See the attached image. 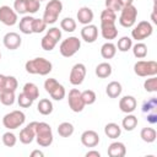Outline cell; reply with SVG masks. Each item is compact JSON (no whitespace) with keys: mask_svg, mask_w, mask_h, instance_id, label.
<instances>
[{"mask_svg":"<svg viewBox=\"0 0 157 157\" xmlns=\"http://www.w3.org/2000/svg\"><path fill=\"white\" fill-rule=\"evenodd\" d=\"M25 69L31 75L45 76L53 70V64L45 58H34L25 64Z\"/></svg>","mask_w":157,"mask_h":157,"instance_id":"cell-1","label":"cell"},{"mask_svg":"<svg viewBox=\"0 0 157 157\" xmlns=\"http://www.w3.org/2000/svg\"><path fill=\"white\" fill-rule=\"evenodd\" d=\"M36 141L42 147H49L53 144V131L48 123L38 121L36 128Z\"/></svg>","mask_w":157,"mask_h":157,"instance_id":"cell-2","label":"cell"},{"mask_svg":"<svg viewBox=\"0 0 157 157\" xmlns=\"http://www.w3.org/2000/svg\"><path fill=\"white\" fill-rule=\"evenodd\" d=\"M63 11V2L60 0H50L45 5V10L43 13V20L47 25H53L58 21L59 15Z\"/></svg>","mask_w":157,"mask_h":157,"instance_id":"cell-3","label":"cell"},{"mask_svg":"<svg viewBox=\"0 0 157 157\" xmlns=\"http://www.w3.org/2000/svg\"><path fill=\"white\" fill-rule=\"evenodd\" d=\"M134 72L140 77L157 75V63L155 60H139L134 65Z\"/></svg>","mask_w":157,"mask_h":157,"instance_id":"cell-4","label":"cell"},{"mask_svg":"<svg viewBox=\"0 0 157 157\" xmlns=\"http://www.w3.org/2000/svg\"><path fill=\"white\" fill-rule=\"evenodd\" d=\"M25 121H26V115L21 110H12L5 114L2 118V125L9 130H15L22 126Z\"/></svg>","mask_w":157,"mask_h":157,"instance_id":"cell-5","label":"cell"},{"mask_svg":"<svg viewBox=\"0 0 157 157\" xmlns=\"http://www.w3.org/2000/svg\"><path fill=\"white\" fill-rule=\"evenodd\" d=\"M81 48V40L72 36V37H69L66 39H64L61 43H60V47H59V52L65 58H71L74 56Z\"/></svg>","mask_w":157,"mask_h":157,"instance_id":"cell-6","label":"cell"},{"mask_svg":"<svg viewBox=\"0 0 157 157\" xmlns=\"http://www.w3.org/2000/svg\"><path fill=\"white\" fill-rule=\"evenodd\" d=\"M136 18H137V9L134 5L121 7L119 16V23L121 27L125 28L134 27V25L136 23Z\"/></svg>","mask_w":157,"mask_h":157,"instance_id":"cell-7","label":"cell"},{"mask_svg":"<svg viewBox=\"0 0 157 157\" xmlns=\"http://www.w3.org/2000/svg\"><path fill=\"white\" fill-rule=\"evenodd\" d=\"M153 32V27L148 21H140L132 29H131V38L140 42L148 38Z\"/></svg>","mask_w":157,"mask_h":157,"instance_id":"cell-8","label":"cell"},{"mask_svg":"<svg viewBox=\"0 0 157 157\" xmlns=\"http://www.w3.org/2000/svg\"><path fill=\"white\" fill-rule=\"evenodd\" d=\"M67 104L70 107V109L75 113H80L85 108V103L81 96V91L78 88H72L69 91V96H67Z\"/></svg>","mask_w":157,"mask_h":157,"instance_id":"cell-9","label":"cell"},{"mask_svg":"<svg viewBox=\"0 0 157 157\" xmlns=\"http://www.w3.org/2000/svg\"><path fill=\"white\" fill-rule=\"evenodd\" d=\"M86 72H87V70H86L85 64H82V63L75 64L70 71V75H69L70 83L74 86H80L86 77Z\"/></svg>","mask_w":157,"mask_h":157,"instance_id":"cell-10","label":"cell"},{"mask_svg":"<svg viewBox=\"0 0 157 157\" xmlns=\"http://www.w3.org/2000/svg\"><path fill=\"white\" fill-rule=\"evenodd\" d=\"M0 22L4 23L5 26L16 25L17 23V12L7 5L0 6Z\"/></svg>","mask_w":157,"mask_h":157,"instance_id":"cell-11","label":"cell"},{"mask_svg":"<svg viewBox=\"0 0 157 157\" xmlns=\"http://www.w3.org/2000/svg\"><path fill=\"white\" fill-rule=\"evenodd\" d=\"M2 43H4L5 48H7L10 50H16V49H18L21 47L22 38L16 32H7L2 38Z\"/></svg>","mask_w":157,"mask_h":157,"instance_id":"cell-12","label":"cell"},{"mask_svg":"<svg viewBox=\"0 0 157 157\" xmlns=\"http://www.w3.org/2000/svg\"><path fill=\"white\" fill-rule=\"evenodd\" d=\"M37 123L38 121H32L29 123L26 128H23L21 131H20V141L25 145H28L31 144L34 137H36V128H37Z\"/></svg>","mask_w":157,"mask_h":157,"instance_id":"cell-13","label":"cell"},{"mask_svg":"<svg viewBox=\"0 0 157 157\" xmlns=\"http://www.w3.org/2000/svg\"><path fill=\"white\" fill-rule=\"evenodd\" d=\"M81 38L86 43H94L98 38V27L96 25H85L81 29Z\"/></svg>","mask_w":157,"mask_h":157,"instance_id":"cell-14","label":"cell"},{"mask_svg":"<svg viewBox=\"0 0 157 157\" xmlns=\"http://www.w3.org/2000/svg\"><path fill=\"white\" fill-rule=\"evenodd\" d=\"M81 144L85 147H96L99 144V135L94 130H86L81 134Z\"/></svg>","mask_w":157,"mask_h":157,"instance_id":"cell-15","label":"cell"},{"mask_svg":"<svg viewBox=\"0 0 157 157\" xmlns=\"http://www.w3.org/2000/svg\"><path fill=\"white\" fill-rule=\"evenodd\" d=\"M136 107H137V102L134 96H124L119 101V108L125 114L132 113L136 109Z\"/></svg>","mask_w":157,"mask_h":157,"instance_id":"cell-16","label":"cell"},{"mask_svg":"<svg viewBox=\"0 0 157 157\" xmlns=\"http://www.w3.org/2000/svg\"><path fill=\"white\" fill-rule=\"evenodd\" d=\"M76 17H77L78 23H81V25L85 26V25H90V23L93 21L94 15H93L92 9H90V7H87V6H82L81 9H78Z\"/></svg>","mask_w":157,"mask_h":157,"instance_id":"cell-17","label":"cell"},{"mask_svg":"<svg viewBox=\"0 0 157 157\" xmlns=\"http://www.w3.org/2000/svg\"><path fill=\"white\" fill-rule=\"evenodd\" d=\"M108 156L109 157H124L126 155V147L120 141H114L108 146Z\"/></svg>","mask_w":157,"mask_h":157,"instance_id":"cell-18","label":"cell"},{"mask_svg":"<svg viewBox=\"0 0 157 157\" xmlns=\"http://www.w3.org/2000/svg\"><path fill=\"white\" fill-rule=\"evenodd\" d=\"M101 34L104 39L112 40L118 37V29L115 23H101Z\"/></svg>","mask_w":157,"mask_h":157,"instance_id":"cell-19","label":"cell"},{"mask_svg":"<svg viewBox=\"0 0 157 157\" xmlns=\"http://www.w3.org/2000/svg\"><path fill=\"white\" fill-rule=\"evenodd\" d=\"M121 91H123L121 83L118 81H112L105 87V93L109 98H118L121 94Z\"/></svg>","mask_w":157,"mask_h":157,"instance_id":"cell-20","label":"cell"},{"mask_svg":"<svg viewBox=\"0 0 157 157\" xmlns=\"http://www.w3.org/2000/svg\"><path fill=\"white\" fill-rule=\"evenodd\" d=\"M112 65L109 63H101L96 66V70H94V74L97 77L99 78H107L112 75Z\"/></svg>","mask_w":157,"mask_h":157,"instance_id":"cell-21","label":"cell"},{"mask_svg":"<svg viewBox=\"0 0 157 157\" xmlns=\"http://www.w3.org/2000/svg\"><path fill=\"white\" fill-rule=\"evenodd\" d=\"M104 134L105 136H108L109 139H118L121 134V128L117 124V123H108L104 126Z\"/></svg>","mask_w":157,"mask_h":157,"instance_id":"cell-22","label":"cell"},{"mask_svg":"<svg viewBox=\"0 0 157 157\" xmlns=\"http://www.w3.org/2000/svg\"><path fill=\"white\" fill-rule=\"evenodd\" d=\"M117 54V47L112 42H107L101 47V55L103 59H112Z\"/></svg>","mask_w":157,"mask_h":157,"instance_id":"cell-23","label":"cell"},{"mask_svg":"<svg viewBox=\"0 0 157 157\" xmlns=\"http://www.w3.org/2000/svg\"><path fill=\"white\" fill-rule=\"evenodd\" d=\"M34 17H32L31 15H26L20 20L18 23V28L23 34H31L32 33V21Z\"/></svg>","mask_w":157,"mask_h":157,"instance_id":"cell-24","label":"cell"},{"mask_svg":"<svg viewBox=\"0 0 157 157\" xmlns=\"http://www.w3.org/2000/svg\"><path fill=\"white\" fill-rule=\"evenodd\" d=\"M37 109L42 115H49L53 112V103L48 98H42L37 104Z\"/></svg>","mask_w":157,"mask_h":157,"instance_id":"cell-25","label":"cell"},{"mask_svg":"<svg viewBox=\"0 0 157 157\" xmlns=\"http://www.w3.org/2000/svg\"><path fill=\"white\" fill-rule=\"evenodd\" d=\"M121 126L126 131H132L137 126V118L131 113L126 114L125 118H123V120H121Z\"/></svg>","mask_w":157,"mask_h":157,"instance_id":"cell-26","label":"cell"},{"mask_svg":"<svg viewBox=\"0 0 157 157\" xmlns=\"http://www.w3.org/2000/svg\"><path fill=\"white\" fill-rule=\"evenodd\" d=\"M140 137L142 141L147 142V144H152L156 141V137H157V132L153 128H144L141 131H140Z\"/></svg>","mask_w":157,"mask_h":157,"instance_id":"cell-27","label":"cell"},{"mask_svg":"<svg viewBox=\"0 0 157 157\" xmlns=\"http://www.w3.org/2000/svg\"><path fill=\"white\" fill-rule=\"evenodd\" d=\"M74 125L69 121H63L58 125V134L61 136V137H69L74 134Z\"/></svg>","mask_w":157,"mask_h":157,"instance_id":"cell-28","label":"cell"},{"mask_svg":"<svg viewBox=\"0 0 157 157\" xmlns=\"http://www.w3.org/2000/svg\"><path fill=\"white\" fill-rule=\"evenodd\" d=\"M131 50H132L134 56L137 59H144L147 55V45L142 42H137L136 44H134L131 47Z\"/></svg>","mask_w":157,"mask_h":157,"instance_id":"cell-29","label":"cell"},{"mask_svg":"<svg viewBox=\"0 0 157 157\" xmlns=\"http://www.w3.org/2000/svg\"><path fill=\"white\" fill-rule=\"evenodd\" d=\"M25 94H27L31 99L36 101L38 97H39V90L37 87V85H34L33 82H27L25 83L23 86V91H22Z\"/></svg>","mask_w":157,"mask_h":157,"instance_id":"cell-30","label":"cell"},{"mask_svg":"<svg viewBox=\"0 0 157 157\" xmlns=\"http://www.w3.org/2000/svg\"><path fill=\"white\" fill-rule=\"evenodd\" d=\"M115 47L118 48L119 52L126 53V52H129V50L131 49V47H132V38H130V37H128V36H124V37H121V38L118 39V44H117Z\"/></svg>","mask_w":157,"mask_h":157,"instance_id":"cell-31","label":"cell"},{"mask_svg":"<svg viewBox=\"0 0 157 157\" xmlns=\"http://www.w3.org/2000/svg\"><path fill=\"white\" fill-rule=\"evenodd\" d=\"M117 21V12L109 9H104L101 12V23H115Z\"/></svg>","mask_w":157,"mask_h":157,"instance_id":"cell-32","label":"cell"},{"mask_svg":"<svg viewBox=\"0 0 157 157\" xmlns=\"http://www.w3.org/2000/svg\"><path fill=\"white\" fill-rule=\"evenodd\" d=\"M76 26H77L76 21L74 18H71V17H65V18H63L60 21V28L63 31H65V32H69V33L74 32L76 29Z\"/></svg>","mask_w":157,"mask_h":157,"instance_id":"cell-33","label":"cell"},{"mask_svg":"<svg viewBox=\"0 0 157 157\" xmlns=\"http://www.w3.org/2000/svg\"><path fill=\"white\" fill-rule=\"evenodd\" d=\"M16 101V97H15V92L12 91H2L0 92V102L4 104V105H12Z\"/></svg>","mask_w":157,"mask_h":157,"instance_id":"cell-34","label":"cell"},{"mask_svg":"<svg viewBox=\"0 0 157 157\" xmlns=\"http://www.w3.org/2000/svg\"><path fill=\"white\" fill-rule=\"evenodd\" d=\"M58 44V42L56 40H54L50 36H48V34H45L43 38H42V40H40V45H42V49H44V50H47V52H50V50H53L54 48H55V45Z\"/></svg>","mask_w":157,"mask_h":157,"instance_id":"cell-35","label":"cell"},{"mask_svg":"<svg viewBox=\"0 0 157 157\" xmlns=\"http://www.w3.org/2000/svg\"><path fill=\"white\" fill-rule=\"evenodd\" d=\"M81 96H82V99H83V103L85 105H91L96 102L97 99V96H96V92L92 91V90H86L83 92H81Z\"/></svg>","mask_w":157,"mask_h":157,"instance_id":"cell-36","label":"cell"},{"mask_svg":"<svg viewBox=\"0 0 157 157\" xmlns=\"http://www.w3.org/2000/svg\"><path fill=\"white\" fill-rule=\"evenodd\" d=\"M1 140H2V144H4L6 147H13V146L16 145V142H17L16 135H15L13 132H11V131H6V132L2 135Z\"/></svg>","mask_w":157,"mask_h":157,"instance_id":"cell-37","label":"cell"},{"mask_svg":"<svg viewBox=\"0 0 157 157\" xmlns=\"http://www.w3.org/2000/svg\"><path fill=\"white\" fill-rule=\"evenodd\" d=\"M47 28V23L43 18H33L32 21V33H42Z\"/></svg>","mask_w":157,"mask_h":157,"instance_id":"cell-38","label":"cell"},{"mask_svg":"<svg viewBox=\"0 0 157 157\" xmlns=\"http://www.w3.org/2000/svg\"><path fill=\"white\" fill-rule=\"evenodd\" d=\"M144 88L146 92H157V77L150 76V78H146L144 82Z\"/></svg>","mask_w":157,"mask_h":157,"instance_id":"cell-39","label":"cell"},{"mask_svg":"<svg viewBox=\"0 0 157 157\" xmlns=\"http://www.w3.org/2000/svg\"><path fill=\"white\" fill-rule=\"evenodd\" d=\"M49 94H50V97H52L54 101H61V99L65 97L66 91H65V87H64L61 83H59Z\"/></svg>","mask_w":157,"mask_h":157,"instance_id":"cell-40","label":"cell"},{"mask_svg":"<svg viewBox=\"0 0 157 157\" xmlns=\"http://www.w3.org/2000/svg\"><path fill=\"white\" fill-rule=\"evenodd\" d=\"M156 108H157V98L156 97H151L150 99H147L142 103V112L144 113L156 112Z\"/></svg>","mask_w":157,"mask_h":157,"instance_id":"cell-41","label":"cell"},{"mask_svg":"<svg viewBox=\"0 0 157 157\" xmlns=\"http://www.w3.org/2000/svg\"><path fill=\"white\" fill-rule=\"evenodd\" d=\"M17 86H18V82H17V78L15 76H6L5 85H4V91H12V92H15Z\"/></svg>","mask_w":157,"mask_h":157,"instance_id":"cell-42","label":"cell"},{"mask_svg":"<svg viewBox=\"0 0 157 157\" xmlns=\"http://www.w3.org/2000/svg\"><path fill=\"white\" fill-rule=\"evenodd\" d=\"M33 99H31L27 94H25L23 92L22 93H20L18 94V97H17V103H18V105L21 107V108H29L32 104H33Z\"/></svg>","mask_w":157,"mask_h":157,"instance_id":"cell-43","label":"cell"},{"mask_svg":"<svg viewBox=\"0 0 157 157\" xmlns=\"http://www.w3.org/2000/svg\"><path fill=\"white\" fill-rule=\"evenodd\" d=\"M13 10L17 12V15H25L27 13V0H15L13 2Z\"/></svg>","mask_w":157,"mask_h":157,"instance_id":"cell-44","label":"cell"},{"mask_svg":"<svg viewBox=\"0 0 157 157\" xmlns=\"http://www.w3.org/2000/svg\"><path fill=\"white\" fill-rule=\"evenodd\" d=\"M40 2L38 0H27V13H36L39 10Z\"/></svg>","mask_w":157,"mask_h":157,"instance_id":"cell-45","label":"cell"},{"mask_svg":"<svg viewBox=\"0 0 157 157\" xmlns=\"http://www.w3.org/2000/svg\"><path fill=\"white\" fill-rule=\"evenodd\" d=\"M58 85H59V82H58L55 78L49 77V78H47V80L44 81V90H45L47 93H50Z\"/></svg>","mask_w":157,"mask_h":157,"instance_id":"cell-46","label":"cell"},{"mask_svg":"<svg viewBox=\"0 0 157 157\" xmlns=\"http://www.w3.org/2000/svg\"><path fill=\"white\" fill-rule=\"evenodd\" d=\"M104 4H105V9L113 10L114 12H117V11H120V10H121V5H120L119 0H105V1H104Z\"/></svg>","mask_w":157,"mask_h":157,"instance_id":"cell-47","label":"cell"},{"mask_svg":"<svg viewBox=\"0 0 157 157\" xmlns=\"http://www.w3.org/2000/svg\"><path fill=\"white\" fill-rule=\"evenodd\" d=\"M47 34L50 36L54 40L59 42L61 39V29H59V27H52L47 31Z\"/></svg>","mask_w":157,"mask_h":157,"instance_id":"cell-48","label":"cell"},{"mask_svg":"<svg viewBox=\"0 0 157 157\" xmlns=\"http://www.w3.org/2000/svg\"><path fill=\"white\" fill-rule=\"evenodd\" d=\"M147 121L150 123V124H156L157 123V113L156 112H150V113H147Z\"/></svg>","mask_w":157,"mask_h":157,"instance_id":"cell-49","label":"cell"},{"mask_svg":"<svg viewBox=\"0 0 157 157\" xmlns=\"http://www.w3.org/2000/svg\"><path fill=\"white\" fill-rule=\"evenodd\" d=\"M85 156H86V157H101V153H99L98 151L92 150V151H87Z\"/></svg>","mask_w":157,"mask_h":157,"instance_id":"cell-50","label":"cell"},{"mask_svg":"<svg viewBox=\"0 0 157 157\" xmlns=\"http://www.w3.org/2000/svg\"><path fill=\"white\" fill-rule=\"evenodd\" d=\"M5 80H6V75H2V74H0V92H2V91H4Z\"/></svg>","mask_w":157,"mask_h":157,"instance_id":"cell-51","label":"cell"},{"mask_svg":"<svg viewBox=\"0 0 157 157\" xmlns=\"http://www.w3.org/2000/svg\"><path fill=\"white\" fill-rule=\"evenodd\" d=\"M43 156H44V153L39 150H34L31 152V157H43Z\"/></svg>","mask_w":157,"mask_h":157,"instance_id":"cell-52","label":"cell"},{"mask_svg":"<svg viewBox=\"0 0 157 157\" xmlns=\"http://www.w3.org/2000/svg\"><path fill=\"white\" fill-rule=\"evenodd\" d=\"M119 2H120V5H121V7H124V6H129V5H132L134 0H119Z\"/></svg>","mask_w":157,"mask_h":157,"instance_id":"cell-53","label":"cell"},{"mask_svg":"<svg viewBox=\"0 0 157 157\" xmlns=\"http://www.w3.org/2000/svg\"><path fill=\"white\" fill-rule=\"evenodd\" d=\"M151 20H152V22L156 25L157 23V18H156V5L153 6V11H152V13H151Z\"/></svg>","mask_w":157,"mask_h":157,"instance_id":"cell-54","label":"cell"},{"mask_svg":"<svg viewBox=\"0 0 157 157\" xmlns=\"http://www.w3.org/2000/svg\"><path fill=\"white\" fill-rule=\"evenodd\" d=\"M0 60H1V53H0Z\"/></svg>","mask_w":157,"mask_h":157,"instance_id":"cell-55","label":"cell"},{"mask_svg":"<svg viewBox=\"0 0 157 157\" xmlns=\"http://www.w3.org/2000/svg\"><path fill=\"white\" fill-rule=\"evenodd\" d=\"M38 1H39V2H40V1H44V0H38Z\"/></svg>","mask_w":157,"mask_h":157,"instance_id":"cell-56","label":"cell"},{"mask_svg":"<svg viewBox=\"0 0 157 157\" xmlns=\"http://www.w3.org/2000/svg\"><path fill=\"white\" fill-rule=\"evenodd\" d=\"M153 1H155V2H156V0H153Z\"/></svg>","mask_w":157,"mask_h":157,"instance_id":"cell-57","label":"cell"}]
</instances>
